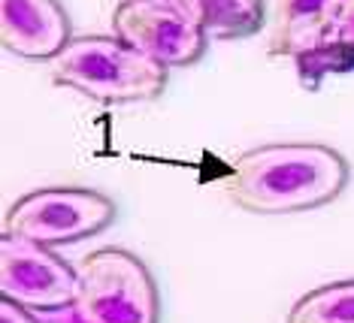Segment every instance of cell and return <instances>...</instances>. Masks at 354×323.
<instances>
[{
    "mask_svg": "<svg viewBox=\"0 0 354 323\" xmlns=\"http://www.w3.org/2000/svg\"><path fill=\"white\" fill-rule=\"evenodd\" d=\"M112 37L167 70L200 61L209 43L176 0H122L112 12Z\"/></svg>",
    "mask_w": 354,
    "mask_h": 323,
    "instance_id": "5",
    "label": "cell"
},
{
    "mask_svg": "<svg viewBox=\"0 0 354 323\" xmlns=\"http://www.w3.org/2000/svg\"><path fill=\"white\" fill-rule=\"evenodd\" d=\"M0 293L28 311H64L76 302L79 272L52 248L0 236Z\"/></svg>",
    "mask_w": 354,
    "mask_h": 323,
    "instance_id": "6",
    "label": "cell"
},
{
    "mask_svg": "<svg viewBox=\"0 0 354 323\" xmlns=\"http://www.w3.org/2000/svg\"><path fill=\"white\" fill-rule=\"evenodd\" d=\"M206 39H243L263 28V0H176Z\"/></svg>",
    "mask_w": 354,
    "mask_h": 323,
    "instance_id": "9",
    "label": "cell"
},
{
    "mask_svg": "<svg viewBox=\"0 0 354 323\" xmlns=\"http://www.w3.org/2000/svg\"><path fill=\"white\" fill-rule=\"evenodd\" d=\"M0 323H39V320L28 309H21V305L3 300L0 302Z\"/></svg>",
    "mask_w": 354,
    "mask_h": 323,
    "instance_id": "12",
    "label": "cell"
},
{
    "mask_svg": "<svg viewBox=\"0 0 354 323\" xmlns=\"http://www.w3.org/2000/svg\"><path fill=\"white\" fill-rule=\"evenodd\" d=\"M285 323H354V278L309 290L294 302Z\"/></svg>",
    "mask_w": 354,
    "mask_h": 323,
    "instance_id": "10",
    "label": "cell"
},
{
    "mask_svg": "<svg viewBox=\"0 0 354 323\" xmlns=\"http://www.w3.org/2000/svg\"><path fill=\"white\" fill-rule=\"evenodd\" d=\"M348 160L318 142H272L230 160V203L252 215H294L327 206L348 184Z\"/></svg>",
    "mask_w": 354,
    "mask_h": 323,
    "instance_id": "1",
    "label": "cell"
},
{
    "mask_svg": "<svg viewBox=\"0 0 354 323\" xmlns=\"http://www.w3.org/2000/svg\"><path fill=\"white\" fill-rule=\"evenodd\" d=\"M79 272L76 323H158V287L140 257L122 248L91 251Z\"/></svg>",
    "mask_w": 354,
    "mask_h": 323,
    "instance_id": "3",
    "label": "cell"
},
{
    "mask_svg": "<svg viewBox=\"0 0 354 323\" xmlns=\"http://www.w3.org/2000/svg\"><path fill=\"white\" fill-rule=\"evenodd\" d=\"M70 39V21L58 0H0V43L6 52L52 61Z\"/></svg>",
    "mask_w": 354,
    "mask_h": 323,
    "instance_id": "7",
    "label": "cell"
},
{
    "mask_svg": "<svg viewBox=\"0 0 354 323\" xmlns=\"http://www.w3.org/2000/svg\"><path fill=\"white\" fill-rule=\"evenodd\" d=\"M345 0H276L267 55L276 58H318L330 52V34Z\"/></svg>",
    "mask_w": 354,
    "mask_h": 323,
    "instance_id": "8",
    "label": "cell"
},
{
    "mask_svg": "<svg viewBox=\"0 0 354 323\" xmlns=\"http://www.w3.org/2000/svg\"><path fill=\"white\" fill-rule=\"evenodd\" d=\"M115 221V203L88 188H43L15 199L3 215V236L37 245H67L106 230Z\"/></svg>",
    "mask_w": 354,
    "mask_h": 323,
    "instance_id": "4",
    "label": "cell"
},
{
    "mask_svg": "<svg viewBox=\"0 0 354 323\" xmlns=\"http://www.w3.org/2000/svg\"><path fill=\"white\" fill-rule=\"evenodd\" d=\"M49 76L100 103L155 100L167 88V67L118 37H73L49 61Z\"/></svg>",
    "mask_w": 354,
    "mask_h": 323,
    "instance_id": "2",
    "label": "cell"
},
{
    "mask_svg": "<svg viewBox=\"0 0 354 323\" xmlns=\"http://www.w3.org/2000/svg\"><path fill=\"white\" fill-rule=\"evenodd\" d=\"M330 52L348 55L354 61V0H345L339 19L333 24V34H330Z\"/></svg>",
    "mask_w": 354,
    "mask_h": 323,
    "instance_id": "11",
    "label": "cell"
}]
</instances>
